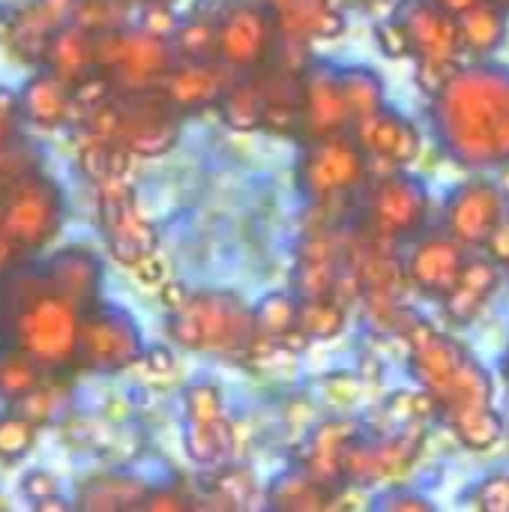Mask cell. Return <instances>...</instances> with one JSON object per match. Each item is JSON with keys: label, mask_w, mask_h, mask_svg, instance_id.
<instances>
[{"label": "cell", "mask_w": 509, "mask_h": 512, "mask_svg": "<svg viewBox=\"0 0 509 512\" xmlns=\"http://www.w3.org/2000/svg\"><path fill=\"white\" fill-rule=\"evenodd\" d=\"M300 129L309 141L351 129V111L336 66L315 63L300 81Z\"/></svg>", "instance_id": "cell-9"}, {"label": "cell", "mask_w": 509, "mask_h": 512, "mask_svg": "<svg viewBox=\"0 0 509 512\" xmlns=\"http://www.w3.org/2000/svg\"><path fill=\"white\" fill-rule=\"evenodd\" d=\"M465 504L480 512H509V471H495L474 483Z\"/></svg>", "instance_id": "cell-21"}, {"label": "cell", "mask_w": 509, "mask_h": 512, "mask_svg": "<svg viewBox=\"0 0 509 512\" xmlns=\"http://www.w3.org/2000/svg\"><path fill=\"white\" fill-rule=\"evenodd\" d=\"M504 282V267L489 255H468L456 285L441 300L444 318L453 327H471L492 303Z\"/></svg>", "instance_id": "cell-11"}, {"label": "cell", "mask_w": 509, "mask_h": 512, "mask_svg": "<svg viewBox=\"0 0 509 512\" xmlns=\"http://www.w3.org/2000/svg\"><path fill=\"white\" fill-rule=\"evenodd\" d=\"M270 6L273 24L288 39H336L348 27L336 0H270Z\"/></svg>", "instance_id": "cell-12"}, {"label": "cell", "mask_w": 509, "mask_h": 512, "mask_svg": "<svg viewBox=\"0 0 509 512\" xmlns=\"http://www.w3.org/2000/svg\"><path fill=\"white\" fill-rule=\"evenodd\" d=\"M339 81H342V93H345V102H348V111H351V123L387 105L384 78L372 66L339 69Z\"/></svg>", "instance_id": "cell-16"}, {"label": "cell", "mask_w": 509, "mask_h": 512, "mask_svg": "<svg viewBox=\"0 0 509 512\" xmlns=\"http://www.w3.org/2000/svg\"><path fill=\"white\" fill-rule=\"evenodd\" d=\"M426 444V426L387 429L363 438L360 432L342 453V477L351 489H378L399 483L420 462Z\"/></svg>", "instance_id": "cell-3"}, {"label": "cell", "mask_w": 509, "mask_h": 512, "mask_svg": "<svg viewBox=\"0 0 509 512\" xmlns=\"http://www.w3.org/2000/svg\"><path fill=\"white\" fill-rule=\"evenodd\" d=\"M432 198L426 183L408 168L384 174L369 195V222L384 240H408L426 231Z\"/></svg>", "instance_id": "cell-6"}, {"label": "cell", "mask_w": 509, "mask_h": 512, "mask_svg": "<svg viewBox=\"0 0 509 512\" xmlns=\"http://www.w3.org/2000/svg\"><path fill=\"white\" fill-rule=\"evenodd\" d=\"M333 501V489L312 480L306 471L288 474L279 480V489L273 486V504L282 510H324Z\"/></svg>", "instance_id": "cell-19"}, {"label": "cell", "mask_w": 509, "mask_h": 512, "mask_svg": "<svg viewBox=\"0 0 509 512\" xmlns=\"http://www.w3.org/2000/svg\"><path fill=\"white\" fill-rule=\"evenodd\" d=\"M297 312H300V303L297 300H291L288 294H270L258 306L255 324L270 339H288V336L297 333Z\"/></svg>", "instance_id": "cell-20"}, {"label": "cell", "mask_w": 509, "mask_h": 512, "mask_svg": "<svg viewBox=\"0 0 509 512\" xmlns=\"http://www.w3.org/2000/svg\"><path fill=\"white\" fill-rule=\"evenodd\" d=\"M402 336L408 342V372L432 399L435 417L444 426L495 405L492 372L456 336L426 318H411Z\"/></svg>", "instance_id": "cell-2"}, {"label": "cell", "mask_w": 509, "mask_h": 512, "mask_svg": "<svg viewBox=\"0 0 509 512\" xmlns=\"http://www.w3.org/2000/svg\"><path fill=\"white\" fill-rule=\"evenodd\" d=\"M489 3H495V6H501V9H507L509 12V0H489Z\"/></svg>", "instance_id": "cell-27"}, {"label": "cell", "mask_w": 509, "mask_h": 512, "mask_svg": "<svg viewBox=\"0 0 509 512\" xmlns=\"http://www.w3.org/2000/svg\"><path fill=\"white\" fill-rule=\"evenodd\" d=\"M456 36H459V54L468 60H492L509 36V12L477 0L465 12L456 15Z\"/></svg>", "instance_id": "cell-13"}, {"label": "cell", "mask_w": 509, "mask_h": 512, "mask_svg": "<svg viewBox=\"0 0 509 512\" xmlns=\"http://www.w3.org/2000/svg\"><path fill=\"white\" fill-rule=\"evenodd\" d=\"M351 135L369 159L387 162L390 168H411L423 153L420 126L390 105L354 120Z\"/></svg>", "instance_id": "cell-8"}, {"label": "cell", "mask_w": 509, "mask_h": 512, "mask_svg": "<svg viewBox=\"0 0 509 512\" xmlns=\"http://www.w3.org/2000/svg\"><path fill=\"white\" fill-rule=\"evenodd\" d=\"M504 375H507V381H509V351H507V357H504Z\"/></svg>", "instance_id": "cell-28"}, {"label": "cell", "mask_w": 509, "mask_h": 512, "mask_svg": "<svg viewBox=\"0 0 509 512\" xmlns=\"http://www.w3.org/2000/svg\"><path fill=\"white\" fill-rule=\"evenodd\" d=\"M375 507L384 512H435V501H429L423 492H414L402 483H390L375 498Z\"/></svg>", "instance_id": "cell-23"}, {"label": "cell", "mask_w": 509, "mask_h": 512, "mask_svg": "<svg viewBox=\"0 0 509 512\" xmlns=\"http://www.w3.org/2000/svg\"><path fill=\"white\" fill-rule=\"evenodd\" d=\"M375 42H378L381 54L390 57V60H408V57H414L411 36H408V30H405V24H402L399 15L381 18L375 24Z\"/></svg>", "instance_id": "cell-22"}, {"label": "cell", "mask_w": 509, "mask_h": 512, "mask_svg": "<svg viewBox=\"0 0 509 512\" xmlns=\"http://www.w3.org/2000/svg\"><path fill=\"white\" fill-rule=\"evenodd\" d=\"M348 324V312L345 306L327 294V297H309V300H300V312H297V330L312 342H327V339H336Z\"/></svg>", "instance_id": "cell-17"}, {"label": "cell", "mask_w": 509, "mask_h": 512, "mask_svg": "<svg viewBox=\"0 0 509 512\" xmlns=\"http://www.w3.org/2000/svg\"><path fill=\"white\" fill-rule=\"evenodd\" d=\"M33 429L27 420H3L0 423V453L3 456H18L30 447Z\"/></svg>", "instance_id": "cell-24"}, {"label": "cell", "mask_w": 509, "mask_h": 512, "mask_svg": "<svg viewBox=\"0 0 509 512\" xmlns=\"http://www.w3.org/2000/svg\"><path fill=\"white\" fill-rule=\"evenodd\" d=\"M396 15L402 18L417 63H462L456 18L432 0H402Z\"/></svg>", "instance_id": "cell-10"}, {"label": "cell", "mask_w": 509, "mask_h": 512, "mask_svg": "<svg viewBox=\"0 0 509 512\" xmlns=\"http://www.w3.org/2000/svg\"><path fill=\"white\" fill-rule=\"evenodd\" d=\"M504 219H507L504 189L495 180L477 174L462 180L447 195L441 210V231H447L465 249L480 252Z\"/></svg>", "instance_id": "cell-5"}, {"label": "cell", "mask_w": 509, "mask_h": 512, "mask_svg": "<svg viewBox=\"0 0 509 512\" xmlns=\"http://www.w3.org/2000/svg\"><path fill=\"white\" fill-rule=\"evenodd\" d=\"M360 432V426L348 417L339 420H327L315 429L312 441H309V453H306V474L312 480H318L321 486L339 492L345 486L342 477V453L348 447V441Z\"/></svg>", "instance_id": "cell-15"}, {"label": "cell", "mask_w": 509, "mask_h": 512, "mask_svg": "<svg viewBox=\"0 0 509 512\" xmlns=\"http://www.w3.org/2000/svg\"><path fill=\"white\" fill-rule=\"evenodd\" d=\"M366 174L369 156L363 153L351 129L315 138L300 162V186L318 204L354 192L366 183Z\"/></svg>", "instance_id": "cell-4"}, {"label": "cell", "mask_w": 509, "mask_h": 512, "mask_svg": "<svg viewBox=\"0 0 509 512\" xmlns=\"http://www.w3.org/2000/svg\"><path fill=\"white\" fill-rule=\"evenodd\" d=\"M486 249V255L492 258V261H498L504 270L509 267V216L498 225V231L489 237V243L483 246Z\"/></svg>", "instance_id": "cell-25"}, {"label": "cell", "mask_w": 509, "mask_h": 512, "mask_svg": "<svg viewBox=\"0 0 509 512\" xmlns=\"http://www.w3.org/2000/svg\"><path fill=\"white\" fill-rule=\"evenodd\" d=\"M273 18L258 9V6H243L237 9L225 30L219 33V48L231 63L240 66H255L267 57L270 51V39H273Z\"/></svg>", "instance_id": "cell-14"}, {"label": "cell", "mask_w": 509, "mask_h": 512, "mask_svg": "<svg viewBox=\"0 0 509 512\" xmlns=\"http://www.w3.org/2000/svg\"><path fill=\"white\" fill-rule=\"evenodd\" d=\"M432 3H435V6H441L444 12H450V15L456 18L459 12H465V9H468V6H474L477 0H432Z\"/></svg>", "instance_id": "cell-26"}, {"label": "cell", "mask_w": 509, "mask_h": 512, "mask_svg": "<svg viewBox=\"0 0 509 512\" xmlns=\"http://www.w3.org/2000/svg\"><path fill=\"white\" fill-rule=\"evenodd\" d=\"M468 255H471V249H465L447 231L417 234V240L405 258V279L420 297L441 303L450 294V288L456 285Z\"/></svg>", "instance_id": "cell-7"}, {"label": "cell", "mask_w": 509, "mask_h": 512, "mask_svg": "<svg viewBox=\"0 0 509 512\" xmlns=\"http://www.w3.org/2000/svg\"><path fill=\"white\" fill-rule=\"evenodd\" d=\"M429 120L438 147L459 168L483 174L509 165V66L459 63L429 96Z\"/></svg>", "instance_id": "cell-1"}, {"label": "cell", "mask_w": 509, "mask_h": 512, "mask_svg": "<svg viewBox=\"0 0 509 512\" xmlns=\"http://www.w3.org/2000/svg\"><path fill=\"white\" fill-rule=\"evenodd\" d=\"M447 429L471 453H489L507 435V423H504V417H501V411L495 405L492 408H483V411H474V414L450 423Z\"/></svg>", "instance_id": "cell-18"}]
</instances>
